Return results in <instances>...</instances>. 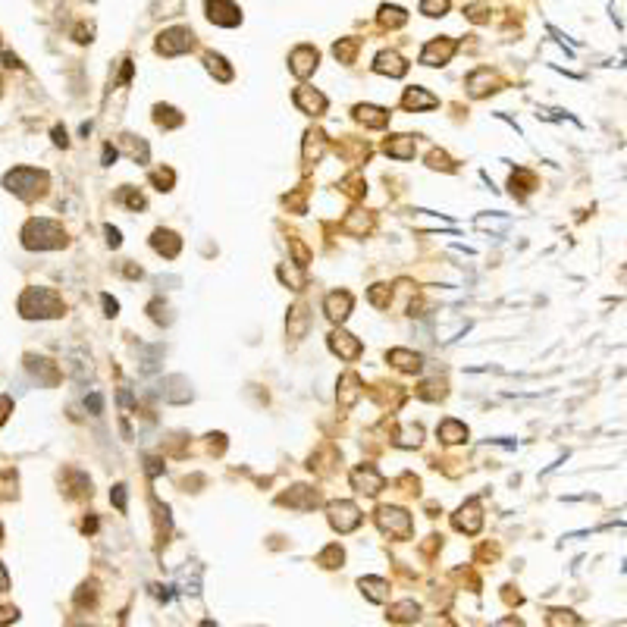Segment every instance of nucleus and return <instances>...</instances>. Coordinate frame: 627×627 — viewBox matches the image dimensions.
<instances>
[{
    "mask_svg": "<svg viewBox=\"0 0 627 627\" xmlns=\"http://www.w3.org/2000/svg\"><path fill=\"white\" fill-rule=\"evenodd\" d=\"M317 69V51L314 47H298L295 53H292V73L295 75H310Z\"/></svg>",
    "mask_w": 627,
    "mask_h": 627,
    "instance_id": "13",
    "label": "nucleus"
},
{
    "mask_svg": "<svg viewBox=\"0 0 627 627\" xmlns=\"http://www.w3.org/2000/svg\"><path fill=\"white\" fill-rule=\"evenodd\" d=\"M119 198L132 207V210H141V207H145V198H141L138 192H132V188H123V195H119Z\"/></svg>",
    "mask_w": 627,
    "mask_h": 627,
    "instance_id": "28",
    "label": "nucleus"
},
{
    "mask_svg": "<svg viewBox=\"0 0 627 627\" xmlns=\"http://www.w3.org/2000/svg\"><path fill=\"white\" fill-rule=\"evenodd\" d=\"M113 160H116V151H113L110 145H107V148H103V163H107V167H110Z\"/></svg>",
    "mask_w": 627,
    "mask_h": 627,
    "instance_id": "38",
    "label": "nucleus"
},
{
    "mask_svg": "<svg viewBox=\"0 0 627 627\" xmlns=\"http://www.w3.org/2000/svg\"><path fill=\"white\" fill-rule=\"evenodd\" d=\"M103 232H107V242H110V245H113V248H119V242H123V238H119V229L107 226V229H103Z\"/></svg>",
    "mask_w": 627,
    "mask_h": 627,
    "instance_id": "34",
    "label": "nucleus"
},
{
    "mask_svg": "<svg viewBox=\"0 0 627 627\" xmlns=\"http://www.w3.org/2000/svg\"><path fill=\"white\" fill-rule=\"evenodd\" d=\"M402 103H405L408 110H430V107H436L439 101H436L433 95H427L423 88H411V91L405 95V101H402Z\"/></svg>",
    "mask_w": 627,
    "mask_h": 627,
    "instance_id": "21",
    "label": "nucleus"
},
{
    "mask_svg": "<svg viewBox=\"0 0 627 627\" xmlns=\"http://www.w3.org/2000/svg\"><path fill=\"white\" fill-rule=\"evenodd\" d=\"M103 308H107V317H116V310H119V304L113 302L110 295H103Z\"/></svg>",
    "mask_w": 627,
    "mask_h": 627,
    "instance_id": "35",
    "label": "nucleus"
},
{
    "mask_svg": "<svg viewBox=\"0 0 627 627\" xmlns=\"http://www.w3.org/2000/svg\"><path fill=\"white\" fill-rule=\"evenodd\" d=\"M439 439H443V443H449V445L465 443V439H467V427H465V423H458V421H443V423H439Z\"/></svg>",
    "mask_w": 627,
    "mask_h": 627,
    "instance_id": "20",
    "label": "nucleus"
},
{
    "mask_svg": "<svg viewBox=\"0 0 627 627\" xmlns=\"http://www.w3.org/2000/svg\"><path fill=\"white\" fill-rule=\"evenodd\" d=\"M330 524L339 533H348L361 524V511L354 508L352 502H332L330 505Z\"/></svg>",
    "mask_w": 627,
    "mask_h": 627,
    "instance_id": "4",
    "label": "nucleus"
},
{
    "mask_svg": "<svg viewBox=\"0 0 627 627\" xmlns=\"http://www.w3.org/2000/svg\"><path fill=\"white\" fill-rule=\"evenodd\" d=\"M85 405H88V408H91V411H95V414H101L103 402H101V395H97V392H95V395H91V399H88V402H85Z\"/></svg>",
    "mask_w": 627,
    "mask_h": 627,
    "instance_id": "36",
    "label": "nucleus"
},
{
    "mask_svg": "<svg viewBox=\"0 0 627 627\" xmlns=\"http://www.w3.org/2000/svg\"><path fill=\"white\" fill-rule=\"evenodd\" d=\"M157 123L160 125H182V116H179L176 110H173V107H157Z\"/></svg>",
    "mask_w": 627,
    "mask_h": 627,
    "instance_id": "26",
    "label": "nucleus"
},
{
    "mask_svg": "<svg viewBox=\"0 0 627 627\" xmlns=\"http://www.w3.org/2000/svg\"><path fill=\"white\" fill-rule=\"evenodd\" d=\"M389 364H395L399 370H421L423 358H421V354L405 352V348H392V352H389Z\"/></svg>",
    "mask_w": 627,
    "mask_h": 627,
    "instance_id": "18",
    "label": "nucleus"
},
{
    "mask_svg": "<svg viewBox=\"0 0 627 627\" xmlns=\"http://www.w3.org/2000/svg\"><path fill=\"white\" fill-rule=\"evenodd\" d=\"M151 179H154V185H160V192H167V185H173V173L170 170H157Z\"/></svg>",
    "mask_w": 627,
    "mask_h": 627,
    "instance_id": "29",
    "label": "nucleus"
},
{
    "mask_svg": "<svg viewBox=\"0 0 627 627\" xmlns=\"http://www.w3.org/2000/svg\"><path fill=\"white\" fill-rule=\"evenodd\" d=\"M192 47V32L188 29H170L163 32L160 41H157V51L160 53H182Z\"/></svg>",
    "mask_w": 627,
    "mask_h": 627,
    "instance_id": "6",
    "label": "nucleus"
},
{
    "mask_svg": "<svg viewBox=\"0 0 627 627\" xmlns=\"http://www.w3.org/2000/svg\"><path fill=\"white\" fill-rule=\"evenodd\" d=\"M204 627H214V624H210V621H204Z\"/></svg>",
    "mask_w": 627,
    "mask_h": 627,
    "instance_id": "41",
    "label": "nucleus"
},
{
    "mask_svg": "<svg viewBox=\"0 0 627 627\" xmlns=\"http://www.w3.org/2000/svg\"><path fill=\"white\" fill-rule=\"evenodd\" d=\"M3 185H7L16 198L38 201L41 195L47 192V173L29 170V167H16L13 173H7V176H3Z\"/></svg>",
    "mask_w": 627,
    "mask_h": 627,
    "instance_id": "2",
    "label": "nucleus"
},
{
    "mask_svg": "<svg viewBox=\"0 0 627 627\" xmlns=\"http://www.w3.org/2000/svg\"><path fill=\"white\" fill-rule=\"evenodd\" d=\"M352 304H354V298L348 292H332V295H326V317L342 323L352 314Z\"/></svg>",
    "mask_w": 627,
    "mask_h": 627,
    "instance_id": "8",
    "label": "nucleus"
},
{
    "mask_svg": "<svg viewBox=\"0 0 627 627\" xmlns=\"http://www.w3.org/2000/svg\"><path fill=\"white\" fill-rule=\"evenodd\" d=\"M10 411H13V402H10V395H0V423L7 421Z\"/></svg>",
    "mask_w": 627,
    "mask_h": 627,
    "instance_id": "32",
    "label": "nucleus"
},
{
    "mask_svg": "<svg viewBox=\"0 0 627 627\" xmlns=\"http://www.w3.org/2000/svg\"><path fill=\"white\" fill-rule=\"evenodd\" d=\"M358 119H361V123H367V125H373V129H383L386 123H389V113L383 110V107H370V103H361V107H358Z\"/></svg>",
    "mask_w": 627,
    "mask_h": 627,
    "instance_id": "17",
    "label": "nucleus"
},
{
    "mask_svg": "<svg viewBox=\"0 0 627 627\" xmlns=\"http://www.w3.org/2000/svg\"><path fill=\"white\" fill-rule=\"evenodd\" d=\"M295 103L302 107L304 113H310V116H317V113L326 110V97L320 95V91H314V88H298L295 91Z\"/></svg>",
    "mask_w": 627,
    "mask_h": 627,
    "instance_id": "12",
    "label": "nucleus"
},
{
    "mask_svg": "<svg viewBox=\"0 0 627 627\" xmlns=\"http://www.w3.org/2000/svg\"><path fill=\"white\" fill-rule=\"evenodd\" d=\"M304 330H308V314H304V304H298L295 310H292V323H288V336L292 339H302Z\"/></svg>",
    "mask_w": 627,
    "mask_h": 627,
    "instance_id": "22",
    "label": "nucleus"
},
{
    "mask_svg": "<svg viewBox=\"0 0 627 627\" xmlns=\"http://www.w3.org/2000/svg\"><path fill=\"white\" fill-rule=\"evenodd\" d=\"M445 10H449V0H423L421 3V13L427 16H443Z\"/></svg>",
    "mask_w": 627,
    "mask_h": 627,
    "instance_id": "27",
    "label": "nucleus"
},
{
    "mask_svg": "<svg viewBox=\"0 0 627 627\" xmlns=\"http://www.w3.org/2000/svg\"><path fill=\"white\" fill-rule=\"evenodd\" d=\"M0 88H3V82H0Z\"/></svg>",
    "mask_w": 627,
    "mask_h": 627,
    "instance_id": "42",
    "label": "nucleus"
},
{
    "mask_svg": "<svg viewBox=\"0 0 627 627\" xmlns=\"http://www.w3.org/2000/svg\"><path fill=\"white\" fill-rule=\"evenodd\" d=\"M113 502H116V508L125 511V487H116L113 489Z\"/></svg>",
    "mask_w": 627,
    "mask_h": 627,
    "instance_id": "33",
    "label": "nucleus"
},
{
    "mask_svg": "<svg viewBox=\"0 0 627 627\" xmlns=\"http://www.w3.org/2000/svg\"><path fill=\"white\" fill-rule=\"evenodd\" d=\"M452 53H455V41H433V45L423 47L421 60L427 63V66H443Z\"/></svg>",
    "mask_w": 627,
    "mask_h": 627,
    "instance_id": "10",
    "label": "nucleus"
},
{
    "mask_svg": "<svg viewBox=\"0 0 627 627\" xmlns=\"http://www.w3.org/2000/svg\"><path fill=\"white\" fill-rule=\"evenodd\" d=\"M53 141H57V145H63V148H66V132H63V129H53Z\"/></svg>",
    "mask_w": 627,
    "mask_h": 627,
    "instance_id": "39",
    "label": "nucleus"
},
{
    "mask_svg": "<svg viewBox=\"0 0 627 627\" xmlns=\"http://www.w3.org/2000/svg\"><path fill=\"white\" fill-rule=\"evenodd\" d=\"M16 608H10V605H0V624H10V621H16Z\"/></svg>",
    "mask_w": 627,
    "mask_h": 627,
    "instance_id": "31",
    "label": "nucleus"
},
{
    "mask_svg": "<svg viewBox=\"0 0 627 627\" xmlns=\"http://www.w3.org/2000/svg\"><path fill=\"white\" fill-rule=\"evenodd\" d=\"M207 16L217 19L220 25H236L238 23V10H236V3H229V0H207Z\"/></svg>",
    "mask_w": 627,
    "mask_h": 627,
    "instance_id": "9",
    "label": "nucleus"
},
{
    "mask_svg": "<svg viewBox=\"0 0 627 627\" xmlns=\"http://www.w3.org/2000/svg\"><path fill=\"white\" fill-rule=\"evenodd\" d=\"M455 524H458V530H465V533H477V530H480V524H483V517H480L477 502H471V505H465V508L458 511Z\"/></svg>",
    "mask_w": 627,
    "mask_h": 627,
    "instance_id": "14",
    "label": "nucleus"
},
{
    "mask_svg": "<svg viewBox=\"0 0 627 627\" xmlns=\"http://www.w3.org/2000/svg\"><path fill=\"white\" fill-rule=\"evenodd\" d=\"M330 348L339 354V358H345V361H354V358L361 354V342L354 339V336H348V332H332Z\"/></svg>",
    "mask_w": 627,
    "mask_h": 627,
    "instance_id": "7",
    "label": "nucleus"
},
{
    "mask_svg": "<svg viewBox=\"0 0 627 627\" xmlns=\"http://www.w3.org/2000/svg\"><path fill=\"white\" fill-rule=\"evenodd\" d=\"M19 310H23V317L35 320H51V317H60L63 314V298L51 288H29L23 298H19Z\"/></svg>",
    "mask_w": 627,
    "mask_h": 627,
    "instance_id": "1",
    "label": "nucleus"
},
{
    "mask_svg": "<svg viewBox=\"0 0 627 627\" xmlns=\"http://www.w3.org/2000/svg\"><path fill=\"white\" fill-rule=\"evenodd\" d=\"M352 483L361 489V493H367V495H373V493L383 489V477H380L373 467H358V471L352 474Z\"/></svg>",
    "mask_w": 627,
    "mask_h": 627,
    "instance_id": "11",
    "label": "nucleus"
},
{
    "mask_svg": "<svg viewBox=\"0 0 627 627\" xmlns=\"http://www.w3.org/2000/svg\"><path fill=\"white\" fill-rule=\"evenodd\" d=\"M23 245L32 251H51V248H63L66 245V236H63V229L57 226L53 220H29L23 229Z\"/></svg>",
    "mask_w": 627,
    "mask_h": 627,
    "instance_id": "3",
    "label": "nucleus"
},
{
    "mask_svg": "<svg viewBox=\"0 0 627 627\" xmlns=\"http://www.w3.org/2000/svg\"><path fill=\"white\" fill-rule=\"evenodd\" d=\"M361 590H367V596L373 599V602H383V599H386V580L367 577V580H361Z\"/></svg>",
    "mask_w": 627,
    "mask_h": 627,
    "instance_id": "24",
    "label": "nucleus"
},
{
    "mask_svg": "<svg viewBox=\"0 0 627 627\" xmlns=\"http://www.w3.org/2000/svg\"><path fill=\"white\" fill-rule=\"evenodd\" d=\"M386 292H389L386 286H373V288H370V302H373L376 308H383V304H386Z\"/></svg>",
    "mask_w": 627,
    "mask_h": 627,
    "instance_id": "30",
    "label": "nucleus"
},
{
    "mask_svg": "<svg viewBox=\"0 0 627 627\" xmlns=\"http://www.w3.org/2000/svg\"><path fill=\"white\" fill-rule=\"evenodd\" d=\"M123 145H125V151H129V154H132L138 163H148V145H145V141H132V135H125Z\"/></svg>",
    "mask_w": 627,
    "mask_h": 627,
    "instance_id": "25",
    "label": "nucleus"
},
{
    "mask_svg": "<svg viewBox=\"0 0 627 627\" xmlns=\"http://www.w3.org/2000/svg\"><path fill=\"white\" fill-rule=\"evenodd\" d=\"M151 245H154L160 254H167V258H176L179 254V248H182V242H179L173 232H163V229H157L154 232V238H151Z\"/></svg>",
    "mask_w": 627,
    "mask_h": 627,
    "instance_id": "16",
    "label": "nucleus"
},
{
    "mask_svg": "<svg viewBox=\"0 0 627 627\" xmlns=\"http://www.w3.org/2000/svg\"><path fill=\"white\" fill-rule=\"evenodd\" d=\"M3 63H7V66H23V63H19L13 53H3Z\"/></svg>",
    "mask_w": 627,
    "mask_h": 627,
    "instance_id": "40",
    "label": "nucleus"
},
{
    "mask_svg": "<svg viewBox=\"0 0 627 627\" xmlns=\"http://www.w3.org/2000/svg\"><path fill=\"white\" fill-rule=\"evenodd\" d=\"M408 63L399 53H380L376 57V73H389V75H405Z\"/></svg>",
    "mask_w": 627,
    "mask_h": 627,
    "instance_id": "19",
    "label": "nucleus"
},
{
    "mask_svg": "<svg viewBox=\"0 0 627 627\" xmlns=\"http://www.w3.org/2000/svg\"><path fill=\"white\" fill-rule=\"evenodd\" d=\"M386 154L399 157V160H411L414 157V138L411 135H395V138L386 141Z\"/></svg>",
    "mask_w": 627,
    "mask_h": 627,
    "instance_id": "15",
    "label": "nucleus"
},
{
    "mask_svg": "<svg viewBox=\"0 0 627 627\" xmlns=\"http://www.w3.org/2000/svg\"><path fill=\"white\" fill-rule=\"evenodd\" d=\"M358 386H361V380H358V376L354 373H345L342 376V405H352L354 399H358Z\"/></svg>",
    "mask_w": 627,
    "mask_h": 627,
    "instance_id": "23",
    "label": "nucleus"
},
{
    "mask_svg": "<svg viewBox=\"0 0 627 627\" xmlns=\"http://www.w3.org/2000/svg\"><path fill=\"white\" fill-rule=\"evenodd\" d=\"M376 521H380V527H383L386 533H395V537H402V539L411 537V515H405L402 508H380Z\"/></svg>",
    "mask_w": 627,
    "mask_h": 627,
    "instance_id": "5",
    "label": "nucleus"
},
{
    "mask_svg": "<svg viewBox=\"0 0 627 627\" xmlns=\"http://www.w3.org/2000/svg\"><path fill=\"white\" fill-rule=\"evenodd\" d=\"M10 590V574H7V568L0 565V593H7Z\"/></svg>",
    "mask_w": 627,
    "mask_h": 627,
    "instance_id": "37",
    "label": "nucleus"
}]
</instances>
